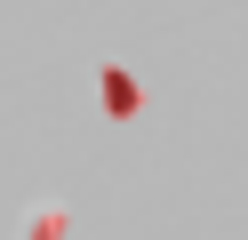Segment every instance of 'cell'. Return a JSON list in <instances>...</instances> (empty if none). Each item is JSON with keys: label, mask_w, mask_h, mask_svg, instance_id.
Instances as JSON below:
<instances>
[]
</instances>
